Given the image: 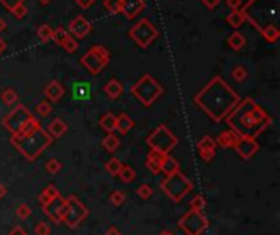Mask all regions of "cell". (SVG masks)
Returning <instances> with one entry per match:
<instances>
[{"label":"cell","instance_id":"6da1fadb","mask_svg":"<svg viewBox=\"0 0 280 235\" xmlns=\"http://www.w3.org/2000/svg\"><path fill=\"white\" fill-rule=\"evenodd\" d=\"M241 97L228 86L222 76H215L210 82L195 94L194 102L210 117L213 122H223L230 112L240 104Z\"/></svg>","mask_w":280,"mask_h":235},{"label":"cell","instance_id":"7a4b0ae2","mask_svg":"<svg viewBox=\"0 0 280 235\" xmlns=\"http://www.w3.org/2000/svg\"><path fill=\"white\" fill-rule=\"evenodd\" d=\"M224 120L231 130H234L240 137L249 138H258L272 123L270 115L251 97L240 101Z\"/></svg>","mask_w":280,"mask_h":235},{"label":"cell","instance_id":"3957f363","mask_svg":"<svg viewBox=\"0 0 280 235\" xmlns=\"http://www.w3.org/2000/svg\"><path fill=\"white\" fill-rule=\"evenodd\" d=\"M10 143L20 151L23 158H26L28 161H34L52 143V137L40 125L30 133L10 137Z\"/></svg>","mask_w":280,"mask_h":235},{"label":"cell","instance_id":"277c9868","mask_svg":"<svg viewBox=\"0 0 280 235\" xmlns=\"http://www.w3.org/2000/svg\"><path fill=\"white\" fill-rule=\"evenodd\" d=\"M131 94H133L144 107H150V105H152L164 94V87L160 86L152 76L144 74L141 79H138L131 86Z\"/></svg>","mask_w":280,"mask_h":235},{"label":"cell","instance_id":"5b68a950","mask_svg":"<svg viewBox=\"0 0 280 235\" xmlns=\"http://www.w3.org/2000/svg\"><path fill=\"white\" fill-rule=\"evenodd\" d=\"M160 189H162L164 194L170 197L174 202H180L182 199L194 189V184H192V181L186 178L180 169H178L177 173L166 176V179L160 183Z\"/></svg>","mask_w":280,"mask_h":235},{"label":"cell","instance_id":"8992f818","mask_svg":"<svg viewBox=\"0 0 280 235\" xmlns=\"http://www.w3.org/2000/svg\"><path fill=\"white\" fill-rule=\"evenodd\" d=\"M146 143L151 150H158L160 153L169 155L178 143V138L169 130L168 125H159L150 137L146 138Z\"/></svg>","mask_w":280,"mask_h":235},{"label":"cell","instance_id":"52a82bcc","mask_svg":"<svg viewBox=\"0 0 280 235\" xmlns=\"http://www.w3.org/2000/svg\"><path fill=\"white\" fill-rule=\"evenodd\" d=\"M110 63V51L104 45H95L80 58V64L90 74H100Z\"/></svg>","mask_w":280,"mask_h":235},{"label":"cell","instance_id":"ba28073f","mask_svg":"<svg viewBox=\"0 0 280 235\" xmlns=\"http://www.w3.org/2000/svg\"><path fill=\"white\" fill-rule=\"evenodd\" d=\"M128 35L140 48L146 50V48H150V46L154 43V40L159 37V30L152 22H150L148 19H142L136 23L134 27L130 28Z\"/></svg>","mask_w":280,"mask_h":235},{"label":"cell","instance_id":"9c48e42d","mask_svg":"<svg viewBox=\"0 0 280 235\" xmlns=\"http://www.w3.org/2000/svg\"><path fill=\"white\" fill-rule=\"evenodd\" d=\"M34 119V115L30 112V110L25 107L23 104H18L16 107H14L10 112L5 115V119L2 120V125L7 128V132H10V135H20L23 128L26 127L28 122H32Z\"/></svg>","mask_w":280,"mask_h":235},{"label":"cell","instance_id":"30bf717a","mask_svg":"<svg viewBox=\"0 0 280 235\" xmlns=\"http://www.w3.org/2000/svg\"><path fill=\"white\" fill-rule=\"evenodd\" d=\"M88 209L86 204H82L77 196H69L66 197V210L62 215V222L70 228L79 227L82 222L87 219Z\"/></svg>","mask_w":280,"mask_h":235},{"label":"cell","instance_id":"8fae6325","mask_svg":"<svg viewBox=\"0 0 280 235\" xmlns=\"http://www.w3.org/2000/svg\"><path fill=\"white\" fill-rule=\"evenodd\" d=\"M178 227L187 235H202L208 228V220L204 212L198 210H188L178 219Z\"/></svg>","mask_w":280,"mask_h":235},{"label":"cell","instance_id":"7c38bea8","mask_svg":"<svg viewBox=\"0 0 280 235\" xmlns=\"http://www.w3.org/2000/svg\"><path fill=\"white\" fill-rule=\"evenodd\" d=\"M43 210L52 222L61 224L64 210H66V197H61V194H59L58 197H54L52 201H50L46 205H43Z\"/></svg>","mask_w":280,"mask_h":235},{"label":"cell","instance_id":"4fadbf2b","mask_svg":"<svg viewBox=\"0 0 280 235\" xmlns=\"http://www.w3.org/2000/svg\"><path fill=\"white\" fill-rule=\"evenodd\" d=\"M234 150H236V153L242 158V160H251V158L259 151L258 138L240 137L238 143L234 145Z\"/></svg>","mask_w":280,"mask_h":235},{"label":"cell","instance_id":"5bb4252c","mask_svg":"<svg viewBox=\"0 0 280 235\" xmlns=\"http://www.w3.org/2000/svg\"><path fill=\"white\" fill-rule=\"evenodd\" d=\"M68 32H69L70 37H74L76 40H82V38H86L87 35L92 32V23L88 22L86 17L77 15L76 19L70 22Z\"/></svg>","mask_w":280,"mask_h":235},{"label":"cell","instance_id":"9a60e30c","mask_svg":"<svg viewBox=\"0 0 280 235\" xmlns=\"http://www.w3.org/2000/svg\"><path fill=\"white\" fill-rule=\"evenodd\" d=\"M216 148H218L216 142L212 137H208V135L202 140H198V143H196V151H198L202 160L206 161V163L212 161L213 158L216 156Z\"/></svg>","mask_w":280,"mask_h":235},{"label":"cell","instance_id":"2e32d148","mask_svg":"<svg viewBox=\"0 0 280 235\" xmlns=\"http://www.w3.org/2000/svg\"><path fill=\"white\" fill-rule=\"evenodd\" d=\"M144 9V0H122V14L128 20H134Z\"/></svg>","mask_w":280,"mask_h":235},{"label":"cell","instance_id":"e0dca14e","mask_svg":"<svg viewBox=\"0 0 280 235\" xmlns=\"http://www.w3.org/2000/svg\"><path fill=\"white\" fill-rule=\"evenodd\" d=\"M164 158H166L164 153H160V151H158V150H151L146 156V163H144L146 168L150 169L154 176H158L160 173V166H162Z\"/></svg>","mask_w":280,"mask_h":235},{"label":"cell","instance_id":"ac0fdd59","mask_svg":"<svg viewBox=\"0 0 280 235\" xmlns=\"http://www.w3.org/2000/svg\"><path fill=\"white\" fill-rule=\"evenodd\" d=\"M64 94H66L64 86L58 81L48 82V86L44 87V96L48 97V101L50 102H59L64 97Z\"/></svg>","mask_w":280,"mask_h":235},{"label":"cell","instance_id":"d6986e66","mask_svg":"<svg viewBox=\"0 0 280 235\" xmlns=\"http://www.w3.org/2000/svg\"><path fill=\"white\" fill-rule=\"evenodd\" d=\"M238 140H240V135H238L234 130H231V128H228V130H224V132H222L218 135V138L215 140V142H216L218 146L228 150V148H234Z\"/></svg>","mask_w":280,"mask_h":235},{"label":"cell","instance_id":"ffe728a7","mask_svg":"<svg viewBox=\"0 0 280 235\" xmlns=\"http://www.w3.org/2000/svg\"><path fill=\"white\" fill-rule=\"evenodd\" d=\"M123 84L118 79H110L106 84L104 86V92L106 94V97L112 99V101H115L123 94Z\"/></svg>","mask_w":280,"mask_h":235},{"label":"cell","instance_id":"44dd1931","mask_svg":"<svg viewBox=\"0 0 280 235\" xmlns=\"http://www.w3.org/2000/svg\"><path fill=\"white\" fill-rule=\"evenodd\" d=\"M46 132L50 133L52 138H61L62 135L68 132V123H66L62 119H54V120H51L50 125H48Z\"/></svg>","mask_w":280,"mask_h":235},{"label":"cell","instance_id":"7402d4cb","mask_svg":"<svg viewBox=\"0 0 280 235\" xmlns=\"http://www.w3.org/2000/svg\"><path fill=\"white\" fill-rule=\"evenodd\" d=\"M226 22H228V25L231 28H234V30L241 28L244 25V22H246V14L242 12V7L238 10H231V14L226 17Z\"/></svg>","mask_w":280,"mask_h":235},{"label":"cell","instance_id":"603a6c76","mask_svg":"<svg viewBox=\"0 0 280 235\" xmlns=\"http://www.w3.org/2000/svg\"><path fill=\"white\" fill-rule=\"evenodd\" d=\"M134 125V122L133 119L128 115V114H120V115H116V127H115V130H118L122 135H126L131 128H133Z\"/></svg>","mask_w":280,"mask_h":235},{"label":"cell","instance_id":"cb8c5ba5","mask_svg":"<svg viewBox=\"0 0 280 235\" xmlns=\"http://www.w3.org/2000/svg\"><path fill=\"white\" fill-rule=\"evenodd\" d=\"M178 169H180V164L176 160V158H172L169 155H166L164 161H162V166H160V173H164L166 176H170L177 173Z\"/></svg>","mask_w":280,"mask_h":235},{"label":"cell","instance_id":"d4e9b609","mask_svg":"<svg viewBox=\"0 0 280 235\" xmlns=\"http://www.w3.org/2000/svg\"><path fill=\"white\" fill-rule=\"evenodd\" d=\"M58 196H59V189H58L56 186H52V184L46 186L44 189H43V192H41L40 197H38L40 205H41V207H43V205H46L48 202L52 201V199L58 197Z\"/></svg>","mask_w":280,"mask_h":235},{"label":"cell","instance_id":"484cf974","mask_svg":"<svg viewBox=\"0 0 280 235\" xmlns=\"http://www.w3.org/2000/svg\"><path fill=\"white\" fill-rule=\"evenodd\" d=\"M100 127H102L106 133H113L115 132V127H116V115L112 112L104 114L102 119H100Z\"/></svg>","mask_w":280,"mask_h":235},{"label":"cell","instance_id":"4316f807","mask_svg":"<svg viewBox=\"0 0 280 235\" xmlns=\"http://www.w3.org/2000/svg\"><path fill=\"white\" fill-rule=\"evenodd\" d=\"M244 45H246V38H244L242 33L234 32V33H231L228 37V46L231 50L240 51L241 48H244Z\"/></svg>","mask_w":280,"mask_h":235},{"label":"cell","instance_id":"83f0119b","mask_svg":"<svg viewBox=\"0 0 280 235\" xmlns=\"http://www.w3.org/2000/svg\"><path fill=\"white\" fill-rule=\"evenodd\" d=\"M260 35L264 37L266 41H269V43H276L280 38V30L277 28V25H267L260 30Z\"/></svg>","mask_w":280,"mask_h":235},{"label":"cell","instance_id":"f1b7e54d","mask_svg":"<svg viewBox=\"0 0 280 235\" xmlns=\"http://www.w3.org/2000/svg\"><path fill=\"white\" fill-rule=\"evenodd\" d=\"M102 146L108 151V153H115L120 148V140H118L113 133H106V137L102 140Z\"/></svg>","mask_w":280,"mask_h":235},{"label":"cell","instance_id":"f546056e","mask_svg":"<svg viewBox=\"0 0 280 235\" xmlns=\"http://www.w3.org/2000/svg\"><path fill=\"white\" fill-rule=\"evenodd\" d=\"M0 99H2V102L5 105H14L18 101V92L15 89H12V87H7V89H4L2 94H0Z\"/></svg>","mask_w":280,"mask_h":235},{"label":"cell","instance_id":"4dcf8cb0","mask_svg":"<svg viewBox=\"0 0 280 235\" xmlns=\"http://www.w3.org/2000/svg\"><path fill=\"white\" fill-rule=\"evenodd\" d=\"M118 178H120L124 184L133 183L136 178V171L131 166H128V164H123V168L120 169V173H118Z\"/></svg>","mask_w":280,"mask_h":235},{"label":"cell","instance_id":"1f68e13d","mask_svg":"<svg viewBox=\"0 0 280 235\" xmlns=\"http://www.w3.org/2000/svg\"><path fill=\"white\" fill-rule=\"evenodd\" d=\"M122 168H123V163L118 160V158H110V160L105 163V171L110 176H118Z\"/></svg>","mask_w":280,"mask_h":235},{"label":"cell","instance_id":"d6a6232c","mask_svg":"<svg viewBox=\"0 0 280 235\" xmlns=\"http://www.w3.org/2000/svg\"><path fill=\"white\" fill-rule=\"evenodd\" d=\"M36 35H38V38L40 41H43V43H48V41H51L52 38V28L50 25H40L38 27V30H36Z\"/></svg>","mask_w":280,"mask_h":235},{"label":"cell","instance_id":"836d02e7","mask_svg":"<svg viewBox=\"0 0 280 235\" xmlns=\"http://www.w3.org/2000/svg\"><path fill=\"white\" fill-rule=\"evenodd\" d=\"M69 38V32L66 30V28H62V27H59L58 30H52V41H54V43L58 45V46H62V43L66 40Z\"/></svg>","mask_w":280,"mask_h":235},{"label":"cell","instance_id":"e575fe53","mask_svg":"<svg viewBox=\"0 0 280 235\" xmlns=\"http://www.w3.org/2000/svg\"><path fill=\"white\" fill-rule=\"evenodd\" d=\"M104 7L112 15L122 14V0H104Z\"/></svg>","mask_w":280,"mask_h":235},{"label":"cell","instance_id":"d590c367","mask_svg":"<svg viewBox=\"0 0 280 235\" xmlns=\"http://www.w3.org/2000/svg\"><path fill=\"white\" fill-rule=\"evenodd\" d=\"M124 201H126V192H124V191L116 189V191H113L112 194H110V202L115 205V207L122 205Z\"/></svg>","mask_w":280,"mask_h":235},{"label":"cell","instance_id":"8d00e7d4","mask_svg":"<svg viewBox=\"0 0 280 235\" xmlns=\"http://www.w3.org/2000/svg\"><path fill=\"white\" fill-rule=\"evenodd\" d=\"M231 78H233L236 82H242L248 79V71L244 66H234L233 71H231Z\"/></svg>","mask_w":280,"mask_h":235},{"label":"cell","instance_id":"74e56055","mask_svg":"<svg viewBox=\"0 0 280 235\" xmlns=\"http://www.w3.org/2000/svg\"><path fill=\"white\" fill-rule=\"evenodd\" d=\"M44 168H46V171L50 174H58L62 169V163L59 160H56V158H51V160L46 163Z\"/></svg>","mask_w":280,"mask_h":235},{"label":"cell","instance_id":"f35d334b","mask_svg":"<svg viewBox=\"0 0 280 235\" xmlns=\"http://www.w3.org/2000/svg\"><path fill=\"white\" fill-rule=\"evenodd\" d=\"M205 197L204 196H195L192 201H190V210H198V212H204V209H205Z\"/></svg>","mask_w":280,"mask_h":235},{"label":"cell","instance_id":"ab89813d","mask_svg":"<svg viewBox=\"0 0 280 235\" xmlns=\"http://www.w3.org/2000/svg\"><path fill=\"white\" fill-rule=\"evenodd\" d=\"M52 112V105L50 101H41L38 105H36V114L40 117H48Z\"/></svg>","mask_w":280,"mask_h":235},{"label":"cell","instance_id":"60d3db41","mask_svg":"<svg viewBox=\"0 0 280 235\" xmlns=\"http://www.w3.org/2000/svg\"><path fill=\"white\" fill-rule=\"evenodd\" d=\"M32 207H30L28 204H20L18 207H16V210H15V214H16V217H18V219H22V220H26L30 215H32Z\"/></svg>","mask_w":280,"mask_h":235},{"label":"cell","instance_id":"b9f144b4","mask_svg":"<svg viewBox=\"0 0 280 235\" xmlns=\"http://www.w3.org/2000/svg\"><path fill=\"white\" fill-rule=\"evenodd\" d=\"M136 194H138L141 199H150V197H152V194H154V189L150 186V184H141L138 189H136Z\"/></svg>","mask_w":280,"mask_h":235},{"label":"cell","instance_id":"7bdbcfd3","mask_svg":"<svg viewBox=\"0 0 280 235\" xmlns=\"http://www.w3.org/2000/svg\"><path fill=\"white\" fill-rule=\"evenodd\" d=\"M61 48H64L68 53H76L77 48H79V43H77V40L74 37H70V35H69V38L64 41Z\"/></svg>","mask_w":280,"mask_h":235},{"label":"cell","instance_id":"ee69618b","mask_svg":"<svg viewBox=\"0 0 280 235\" xmlns=\"http://www.w3.org/2000/svg\"><path fill=\"white\" fill-rule=\"evenodd\" d=\"M10 14L14 15L16 20H22V19H25V17H26V14H28V9L25 7V4H22V5H18V7H16V9L12 10Z\"/></svg>","mask_w":280,"mask_h":235},{"label":"cell","instance_id":"f6af8a7d","mask_svg":"<svg viewBox=\"0 0 280 235\" xmlns=\"http://www.w3.org/2000/svg\"><path fill=\"white\" fill-rule=\"evenodd\" d=\"M23 2H25V0H0V5L7 9L8 12H12L14 9L18 7V5H22Z\"/></svg>","mask_w":280,"mask_h":235},{"label":"cell","instance_id":"bcb514c9","mask_svg":"<svg viewBox=\"0 0 280 235\" xmlns=\"http://www.w3.org/2000/svg\"><path fill=\"white\" fill-rule=\"evenodd\" d=\"M34 233L36 235H51V227L46 222H38L34 227Z\"/></svg>","mask_w":280,"mask_h":235},{"label":"cell","instance_id":"7dc6e473","mask_svg":"<svg viewBox=\"0 0 280 235\" xmlns=\"http://www.w3.org/2000/svg\"><path fill=\"white\" fill-rule=\"evenodd\" d=\"M224 4L231 10H238L242 7V0H224Z\"/></svg>","mask_w":280,"mask_h":235},{"label":"cell","instance_id":"c3c4849f","mask_svg":"<svg viewBox=\"0 0 280 235\" xmlns=\"http://www.w3.org/2000/svg\"><path fill=\"white\" fill-rule=\"evenodd\" d=\"M202 4H204L208 10H215L220 5V0H202Z\"/></svg>","mask_w":280,"mask_h":235},{"label":"cell","instance_id":"681fc988","mask_svg":"<svg viewBox=\"0 0 280 235\" xmlns=\"http://www.w3.org/2000/svg\"><path fill=\"white\" fill-rule=\"evenodd\" d=\"M74 2L79 5L80 9H88V7H92V5L97 2V0H74Z\"/></svg>","mask_w":280,"mask_h":235},{"label":"cell","instance_id":"f907efd6","mask_svg":"<svg viewBox=\"0 0 280 235\" xmlns=\"http://www.w3.org/2000/svg\"><path fill=\"white\" fill-rule=\"evenodd\" d=\"M8 235H26V230L23 227H20V225H15V227H12V230L8 232Z\"/></svg>","mask_w":280,"mask_h":235},{"label":"cell","instance_id":"816d5d0a","mask_svg":"<svg viewBox=\"0 0 280 235\" xmlns=\"http://www.w3.org/2000/svg\"><path fill=\"white\" fill-rule=\"evenodd\" d=\"M104 235H123V233H120V232H118L115 227H110L108 230H106V232H105Z\"/></svg>","mask_w":280,"mask_h":235},{"label":"cell","instance_id":"f5cc1de1","mask_svg":"<svg viewBox=\"0 0 280 235\" xmlns=\"http://www.w3.org/2000/svg\"><path fill=\"white\" fill-rule=\"evenodd\" d=\"M5 196H7V187L0 183V199H4Z\"/></svg>","mask_w":280,"mask_h":235},{"label":"cell","instance_id":"db71d44e","mask_svg":"<svg viewBox=\"0 0 280 235\" xmlns=\"http://www.w3.org/2000/svg\"><path fill=\"white\" fill-rule=\"evenodd\" d=\"M5 48H7V43H5L2 38H0V55H2V53L5 51Z\"/></svg>","mask_w":280,"mask_h":235},{"label":"cell","instance_id":"11a10c76","mask_svg":"<svg viewBox=\"0 0 280 235\" xmlns=\"http://www.w3.org/2000/svg\"><path fill=\"white\" fill-rule=\"evenodd\" d=\"M5 28H7V23H5L2 19H0V33H4V32H5Z\"/></svg>","mask_w":280,"mask_h":235},{"label":"cell","instance_id":"9f6ffc18","mask_svg":"<svg viewBox=\"0 0 280 235\" xmlns=\"http://www.w3.org/2000/svg\"><path fill=\"white\" fill-rule=\"evenodd\" d=\"M159 235H176V233H174V232H170V230H162Z\"/></svg>","mask_w":280,"mask_h":235},{"label":"cell","instance_id":"6f0895ef","mask_svg":"<svg viewBox=\"0 0 280 235\" xmlns=\"http://www.w3.org/2000/svg\"><path fill=\"white\" fill-rule=\"evenodd\" d=\"M38 2H40L41 5H48V4L51 2V0H38Z\"/></svg>","mask_w":280,"mask_h":235}]
</instances>
